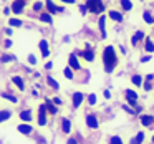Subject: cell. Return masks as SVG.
Segmentation results:
<instances>
[{"instance_id":"6da1fadb","label":"cell","mask_w":154,"mask_h":144,"mask_svg":"<svg viewBox=\"0 0 154 144\" xmlns=\"http://www.w3.org/2000/svg\"><path fill=\"white\" fill-rule=\"evenodd\" d=\"M103 65H104V71L106 73H113L118 66V55H116V48L113 45H106L103 48Z\"/></svg>"},{"instance_id":"7a4b0ae2","label":"cell","mask_w":154,"mask_h":144,"mask_svg":"<svg viewBox=\"0 0 154 144\" xmlns=\"http://www.w3.org/2000/svg\"><path fill=\"white\" fill-rule=\"evenodd\" d=\"M85 5H86L88 12H91V14H94V15H101L104 12L103 0H86Z\"/></svg>"},{"instance_id":"3957f363","label":"cell","mask_w":154,"mask_h":144,"mask_svg":"<svg viewBox=\"0 0 154 144\" xmlns=\"http://www.w3.org/2000/svg\"><path fill=\"white\" fill-rule=\"evenodd\" d=\"M43 2H45V12H48V14L57 15V14H63L65 12V7L57 5L53 0H43Z\"/></svg>"},{"instance_id":"277c9868","label":"cell","mask_w":154,"mask_h":144,"mask_svg":"<svg viewBox=\"0 0 154 144\" xmlns=\"http://www.w3.org/2000/svg\"><path fill=\"white\" fill-rule=\"evenodd\" d=\"M10 8H12V14L18 17V15H22L25 12V8H27V0H14Z\"/></svg>"},{"instance_id":"5b68a950","label":"cell","mask_w":154,"mask_h":144,"mask_svg":"<svg viewBox=\"0 0 154 144\" xmlns=\"http://www.w3.org/2000/svg\"><path fill=\"white\" fill-rule=\"evenodd\" d=\"M47 116H48V111H47V106H45V103H43V104H40V106H38V116H37L38 126H45V124L48 123Z\"/></svg>"},{"instance_id":"8992f818","label":"cell","mask_w":154,"mask_h":144,"mask_svg":"<svg viewBox=\"0 0 154 144\" xmlns=\"http://www.w3.org/2000/svg\"><path fill=\"white\" fill-rule=\"evenodd\" d=\"M85 121H86V126L90 127V129H98V127H100V121H98L96 114H86Z\"/></svg>"},{"instance_id":"52a82bcc","label":"cell","mask_w":154,"mask_h":144,"mask_svg":"<svg viewBox=\"0 0 154 144\" xmlns=\"http://www.w3.org/2000/svg\"><path fill=\"white\" fill-rule=\"evenodd\" d=\"M38 48H40V53L43 58H48L50 57V43H48L45 38H42L40 41H38Z\"/></svg>"},{"instance_id":"ba28073f","label":"cell","mask_w":154,"mask_h":144,"mask_svg":"<svg viewBox=\"0 0 154 144\" xmlns=\"http://www.w3.org/2000/svg\"><path fill=\"white\" fill-rule=\"evenodd\" d=\"M85 101V94L81 93V91H75L73 94H71V104H73V108L76 109V108H80V104Z\"/></svg>"},{"instance_id":"9c48e42d","label":"cell","mask_w":154,"mask_h":144,"mask_svg":"<svg viewBox=\"0 0 154 144\" xmlns=\"http://www.w3.org/2000/svg\"><path fill=\"white\" fill-rule=\"evenodd\" d=\"M76 55H80L81 58H85V61H93L94 60V51L91 50L88 45H86V48H85V50H80Z\"/></svg>"},{"instance_id":"30bf717a","label":"cell","mask_w":154,"mask_h":144,"mask_svg":"<svg viewBox=\"0 0 154 144\" xmlns=\"http://www.w3.org/2000/svg\"><path fill=\"white\" fill-rule=\"evenodd\" d=\"M68 66L71 70H81V65H80V60H78V55L76 53H71L68 57Z\"/></svg>"},{"instance_id":"8fae6325","label":"cell","mask_w":154,"mask_h":144,"mask_svg":"<svg viewBox=\"0 0 154 144\" xmlns=\"http://www.w3.org/2000/svg\"><path fill=\"white\" fill-rule=\"evenodd\" d=\"M146 38V35H144V32H141V30H137V32H134L133 33V37H131V45L133 47H137V45L141 43V41Z\"/></svg>"},{"instance_id":"7c38bea8","label":"cell","mask_w":154,"mask_h":144,"mask_svg":"<svg viewBox=\"0 0 154 144\" xmlns=\"http://www.w3.org/2000/svg\"><path fill=\"white\" fill-rule=\"evenodd\" d=\"M18 118H20L23 123H32L33 121V111L32 109H22L18 113Z\"/></svg>"},{"instance_id":"4fadbf2b","label":"cell","mask_w":154,"mask_h":144,"mask_svg":"<svg viewBox=\"0 0 154 144\" xmlns=\"http://www.w3.org/2000/svg\"><path fill=\"white\" fill-rule=\"evenodd\" d=\"M17 129H18V133H20V134H23V136H30V134L33 133V127H32V124H28V123L18 124V126H17Z\"/></svg>"},{"instance_id":"5bb4252c","label":"cell","mask_w":154,"mask_h":144,"mask_svg":"<svg viewBox=\"0 0 154 144\" xmlns=\"http://www.w3.org/2000/svg\"><path fill=\"white\" fill-rule=\"evenodd\" d=\"M108 18H111L113 22H123V14L121 12H118V10H109L108 12Z\"/></svg>"},{"instance_id":"9a60e30c","label":"cell","mask_w":154,"mask_h":144,"mask_svg":"<svg viewBox=\"0 0 154 144\" xmlns=\"http://www.w3.org/2000/svg\"><path fill=\"white\" fill-rule=\"evenodd\" d=\"M144 51H147L149 55L154 53V41L151 40V37H146V38H144Z\"/></svg>"},{"instance_id":"2e32d148","label":"cell","mask_w":154,"mask_h":144,"mask_svg":"<svg viewBox=\"0 0 154 144\" xmlns=\"http://www.w3.org/2000/svg\"><path fill=\"white\" fill-rule=\"evenodd\" d=\"M45 81H47V84H48V86H51L55 91H58V90H60V83H58V81L55 80V78L51 76V75H48V76H45Z\"/></svg>"},{"instance_id":"e0dca14e","label":"cell","mask_w":154,"mask_h":144,"mask_svg":"<svg viewBox=\"0 0 154 144\" xmlns=\"http://www.w3.org/2000/svg\"><path fill=\"white\" fill-rule=\"evenodd\" d=\"M61 131L65 134H70L71 133V121L68 118H61Z\"/></svg>"},{"instance_id":"ac0fdd59","label":"cell","mask_w":154,"mask_h":144,"mask_svg":"<svg viewBox=\"0 0 154 144\" xmlns=\"http://www.w3.org/2000/svg\"><path fill=\"white\" fill-rule=\"evenodd\" d=\"M139 121H141V124L143 126H151V124L154 123V116H149V114H141L139 116Z\"/></svg>"},{"instance_id":"d6986e66","label":"cell","mask_w":154,"mask_h":144,"mask_svg":"<svg viewBox=\"0 0 154 144\" xmlns=\"http://www.w3.org/2000/svg\"><path fill=\"white\" fill-rule=\"evenodd\" d=\"M45 106H47V111L50 114H57L58 113V106L51 100H45Z\"/></svg>"},{"instance_id":"ffe728a7","label":"cell","mask_w":154,"mask_h":144,"mask_svg":"<svg viewBox=\"0 0 154 144\" xmlns=\"http://www.w3.org/2000/svg\"><path fill=\"white\" fill-rule=\"evenodd\" d=\"M32 10H33V12H38V14L45 12V2H43V0H37V2H33V5H32Z\"/></svg>"},{"instance_id":"44dd1931","label":"cell","mask_w":154,"mask_h":144,"mask_svg":"<svg viewBox=\"0 0 154 144\" xmlns=\"http://www.w3.org/2000/svg\"><path fill=\"white\" fill-rule=\"evenodd\" d=\"M124 94H126V100L128 101H137V91H134V90H131V88H128V90H124Z\"/></svg>"},{"instance_id":"7402d4cb","label":"cell","mask_w":154,"mask_h":144,"mask_svg":"<svg viewBox=\"0 0 154 144\" xmlns=\"http://www.w3.org/2000/svg\"><path fill=\"white\" fill-rule=\"evenodd\" d=\"M100 32H101V38H106V17L104 15L100 17Z\"/></svg>"},{"instance_id":"603a6c76","label":"cell","mask_w":154,"mask_h":144,"mask_svg":"<svg viewBox=\"0 0 154 144\" xmlns=\"http://www.w3.org/2000/svg\"><path fill=\"white\" fill-rule=\"evenodd\" d=\"M40 20L43 22V23H48V25L53 23V17H51V14H48V12H42V14H40Z\"/></svg>"},{"instance_id":"cb8c5ba5","label":"cell","mask_w":154,"mask_h":144,"mask_svg":"<svg viewBox=\"0 0 154 144\" xmlns=\"http://www.w3.org/2000/svg\"><path fill=\"white\" fill-rule=\"evenodd\" d=\"M119 5H121V8H123V12L133 10V2H131V0H119Z\"/></svg>"},{"instance_id":"d4e9b609","label":"cell","mask_w":154,"mask_h":144,"mask_svg":"<svg viewBox=\"0 0 154 144\" xmlns=\"http://www.w3.org/2000/svg\"><path fill=\"white\" fill-rule=\"evenodd\" d=\"M12 83H14L20 91H23V90H25V83H23V80H22L20 76H14V78H12Z\"/></svg>"},{"instance_id":"484cf974","label":"cell","mask_w":154,"mask_h":144,"mask_svg":"<svg viewBox=\"0 0 154 144\" xmlns=\"http://www.w3.org/2000/svg\"><path fill=\"white\" fill-rule=\"evenodd\" d=\"M8 25H10L12 28H20L22 25H23V20H22V18H8Z\"/></svg>"},{"instance_id":"4316f807","label":"cell","mask_w":154,"mask_h":144,"mask_svg":"<svg viewBox=\"0 0 154 144\" xmlns=\"http://www.w3.org/2000/svg\"><path fill=\"white\" fill-rule=\"evenodd\" d=\"M10 118H12V111L10 109H2V111H0V123L8 121Z\"/></svg>"},{"instance_id":"83f0119b","label":"cell","mask_w":154,"mask_h":144,"mask_svg":"<svg viewBox=\"0 0 154 144\" xmlns=\"http://www.w3.org/2000/svg\"><path fill=\"white\" fill-rule=\"evenodd\" d=\"M131 83L137 88L143 86V76H141V75H133V76H131Z\"/></svg>"},{"instance_id":"f1b7e54d","label":"cell","mask_w":154,"mask_h":144,"mask_svg":"<svg viewBox=\"0 0 154 144\" xmlns=\"http://www.w3.org/2000/svg\"><path fill=\"white\" fill-rule=\"evenodd\" d=\"M143 18H144V22H146L147 25L154 23V17H152V14H151L149 10H144L143 12Z\"/></svg>"},{"instance_id":"f546056e","label":"cell","mask_w":154,"mask_h":144,"mask_svg":"<svg viewBox=\"0 0 154 144\" xmlns=\"http://www.w3.org/2000/svg\"><path fill=\"white\" fill-rule=\"evenodd\" d=\"M63 75H65V78H66V80H73V78H75V70H71L70 66H66L63 70Z\"/></svg>"},{"instance_id":"4dcf8cb0","label":"cell","mask_w":154,"mask_h":144,"mask_svg":"<svg viewBox=\"0 0 154 144\" xmlns=\"http://www.w3.org/2000/svg\"><path fill=\"white\" fill-rule=\"evenodd\" d=\"M143 141H144V133H143V131H139V133H137V136L133 137L131 144H143Z\"/></svg>"},{"instance_id":"1f68e13d","label":"cell","mask_w":154,"mask_h":144,"mask_svg":"<svg viewBox=\"0 0 154 144\" xmlns=\"http://www.w3.org/2000/svg\"><path fill=\"white\" fill-rule=\"evenodd\" d=\"M14 60H15L14 55H7V53H4L2 57H0V61H2V63H8V61H14Z\"/></svg>"},{"instance_id":"d6a6232c","label":"cell","mask_w":154,"mask_h":144,"mask_svg":"<svg viewBox=\"0 0 154 144\" xmlns=\"http://www.w3.org/2000/svg\"><path fill=\"white\" fill-rule=\"evenodd\" d=\"M2 98H4V100H8V101H12V103H17V98L15 96H12V94H8V93H2Z\"/></svg>"},{"instance_id":"836d02e7","label":"cell","mask_w":154,"mask_h":144,"mask_svg":"<svg viewBox=\"0 0 154 144\" xmlns=\"http://www.w3.org/2000/svg\"><path fill=\"white\" fill-rule=\"evenodd\" d=\"M88 104H90V106H94V104H96V94L94 93H91L90 96H88Z\"/></svg>"},{"instance_id":"e575fe53","label":"cell","mask_w":154,"mask_h":144,"mask_svg":"<svg viewBox=\"0 0 154 144\" xmlns=\"http://www.w3.org/2000/svg\"><path fill=\"white\" fill-rule=\"evenodd\" d=\"M109 144H124V142H123V139H121L119 136H113L109 139Z\"/></svg>"},{"instance_id":"d590c367","label":"cell","mask_w":154,"mask_h":144,"mask_svg":"<svg viewBox=\"0 0 154 144\" xmlns=\"http://www.w3.org/2000/svg\"><path fill=\"white\" fill-rule=\"evenodd\" d=\"M28 63L30 65H37V57H35V55H28Z\"/></svg>"},{"instance_id":"8d00e7d4","label":"cell","mask_w":154,"mask_h":144,"mask_svg":"<svg viewBox=\"0 0 154 144\" xmlns=\"http://www.w3.org/2000/svg\"><path fill=\"white\" fill-rule=\"evenodd\" d=\"M51 101H53V103L55 104H57V106H61V104H63V101H61V98H53V100H51Z\"/></svg>"},{"instance_id":"74e56055","label":"cell","mask_w":154,"mask_h":144,"mask_svg":"<svg viewBox=\"0 0 154 144\" xmlns=\"http://www.w3.org/2000/svg\"><path fill=\"white\" fill-rule=\"evenodd\" d=\"M10 47H12V40H8V38H7V40L4 41V48H10Z\"/></svg>"},{"instance_id":"f35d334b","label":"cell","mask_w":154,"mask_h":144,"mask_svg":"<svg viewBox=\"0 0 154 144\" xmlns=\"http://www.w3.org/2000/svg\"><path fill=\"white\" fill-rule=\"evenodd\" d=\"M80 10H81V14H83V15H86V14H88V8H86V5H80Z\"/></svg>"},{"instance_id":"ab89813d","label":"cell","mask_w":154,"mask_h":144,"mask_svg":"<svg viewBox=\"0 0 154 144\" xmlns=\"http://www.w3.org/2000/svg\"><path fill=\"white\" fill-rule=\"evenodd\" d=\"M66 144H78V141L75 139V137H68V141H66Z\"/></svg>"},{"instance_id":"60d3db41","label":"cell","mask_w":154,"mask_h":144,"mask_svg":"<svg viewBox=\"0 0 154 144\" xmlns=\"http://www.w3.org/2000/svg\"><path fill=\"white\" fill-rule=\"evenodd\" d=\"M149 60H151V55H146V57L141 58V63H146V61H149Z\"/></svg>"},{"instance_id":"b9f144b4","label":"cell","mask_w":154,"mask_h":144,"mask_svg":"<svg viewBox=\"0 0 154 144\" xmlns=\"http://www.w3.org/2000/svg\"><path fill=\"white\" fill-rule=\"evenodd\" d=\"M151 88H152V84H151V81H147V83L144 84V90H146V91H151Z\"/></svg>"},{"instance_id":"7bdbcfd3","label":"cell","mask_w":154,"mask_h":144,"mask_svg":"<svg viewBox=\"0 0 154 144\" xmlns=\"http://www.w3.org/2000/svg\"><path fill=\"white\" fill-rule=\"evenodd\" d=\"M10 14H12V8L10 7H5L4 8V15H10Z\"/></svg>"},{"instance_id":"ee69618b","label":"cell","mask_w":154,"mask_h":144,"mask_svg":"<svg viewBox=\"0 0 154 144\" xmlns=\"http://www.w3.org/2000/svg\"><path fill=\"white\" fill-rule=\"evenodd\" d=\"M45 68H47V70H51V68H53V63H51V61H47V63H45Z\"/></svg>"},{"instance_id":"f6af8a7d","label":"cell","mask_w":154,"mask_h":144,"mask_svg":"<svg viewBox=\"0 0 154 144\" xmlns=\"http://www.w3.org/2000/svg\"><path fill=\"white\" fill-rule=\"evenodd\" d=\"M104 98H106V100H109V98H111V93H109V91H108V90H104Z\"/></svg>"},{"instance_id":"bcb514c9","label":"cell","mask_w":154,"mask_h":144,"mask_svg":"<svg viewBox=\"0 0 154 144\" xmlns=\"http://www.w3.org/2000/svg\"><path fill=\"white\" fill-rule=\"evenodd\" d=\"M123 109L126 111V113H134V109H131V108H128V106H124L123 104Z\"/></svg>"},{"instance_id":"7dc6e473","label":"cell","mask_w":154,"mask_h":144,"mask_svg":"<svg viewBox=\"0 0 154 144\" xmlns=\"http://www.w3.org/2000/svg\"><path fill=\"white\" fill-rule=\"evenodd\" d=\"M63 4H76V0H60Z\"/></svg>"},{"instance_id":"c3c4849f","label":"cell","mask_w":154,"mask_h":144,"mask_svg":"<svg viewBox=\"0 0 154 144\" xmlns=\"http://www.w3.org/2000/svg\"><path fill=\"white\" fill-rule=\"evenodd\" d=\"M154 80V75H147L146 76V81H152Z\"/></svg>"},{"instance_id":"681fc988","label":"cell","mask_w":154,"mask_h":144,"mask_svg":"<svg viewBox=\"0 0 154 144\" xmlns=\"http://www.w3.org/2000/svg\"><path fill=\"white\" fill-rule=\"evenodd\" d=\"M5 33H7V35H12V28H5Z\"/></svg>"},{"instance_id":"f907efd6","label":"cell","mask_w":154,"mask_h":144,"mask_svg":"<svg viewBox=\"0 0 154 144\" xmlns=\"http://www.w3.org/2000/svg\"><path fill=\"white\" fill-rule=\"evenodd\" d=\"M152 142H154V136H152Z\"/></svg>"},{"instance_id":"816d5d0a","label":"cell","mask_w":154,"mask_h":144,"mask_svg":"<svg viewBox=\"0 0 154 144\" xmlns=\"http://www.w3.org/2000/svg\"><path fill=\"white\" fill-rule=\"evenodd\" d=\"M2 2H7V0H2Z\"/></svg>"},{"instance_id":"f5cc1de1","label":"cell","mask_w":154,"mask_h":144,"mask_svg":"<svg viewBox=\"0 0 154 144\" xmlns=\"http://www.w3.org/2000/svg\"><path fill=\"white\" fill-rule=\"evenodd\" d=\"M141 2H146V0H141Z\"/></svg>"}]
</instances>
